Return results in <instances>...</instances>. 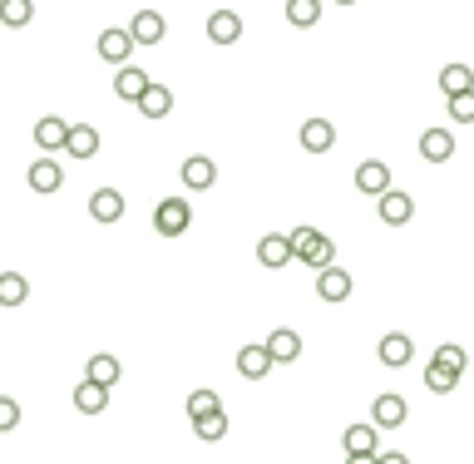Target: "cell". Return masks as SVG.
I'll return each instance as SVG.
<instances>
[{"instance_id": "obj_1", "label": "cell", "mask_w": 474, "mask_h": 464, "mask_svg": "<svg viewBox=\"0 0 474 464\" xmlns=\"http://www.w3.org/2000/svg\"><path fill=\"white\" fill-rule=\"evenodd\" d=\"M291 258H301L311 272H321V267L336 262V242L326 237V232H316V227H297L291 232Z\"/></svg>"}, {"instance_id": "obj_2", "label": "cell", "mask_w": 474, "mask_h": 464, "mask_svg": "<svg viewBox=\"0 0 474 464\" xmlns=\"http://www.w3.org/2000/svg\"><path fill=\"white\" fill-rule=\"evenodd\" d=\"M193 223V203L188 198H163L153 207V232L158 237H184Z\"/></svg>"}, {"instance_id": "obj_3", "label": "cell", "mask_w": 474, "mask_h": 464, "mask_svg": "<svg viewBox=\"0 0 474 464\" xmlns=\"http://www.w3.org/2000/svg\"><path fill=\"white\" fill-rule=\"evenodd\" d=\"M351 287H356V282H351V277H346L336 262L316 272V297H321V301H332V307H336V301H346V297H351Z\"/></svg>"}, {"instance_id": "obj_4", "label": "cell", "mask_w": 474, "mask_h": 464, "mask_svg": "<svg viewBox=\"0 0 474 464\" xmlns=\"http://www.w3.org/2000/svg\"><path fill=\"white\" fill-rule=\"evenodd\" d=\"M385 188H391V163H381V158H366V163H356V193H371V198H381Z\"/></svg>"}, {"instance_id": "obj_5", "label": "cell", "mask_w": 474, "mask_h": 464, "mask_svg": "<svg viewBox=\"0 0 474 464\" xmlns=\"http://www.w3.org/2000/svg\"><path fill=\"white\" fill-rule=\"evenodd\" d=\"M410 217H416V203H410V193L385 188V193H381V223H385V227H406Z\"/></svg>"}, {"instance_id": "obj_6", "label": "cell", "mask_w": 474, "mask_h": 464, "mask_svg": "<svg viewBox=\"0 0 474 464\" xmlns=\"http://www.w3.org/2000/svg\"><path fill=\"white\" fill-rule=\"evenodd\" d=\"M26 183H30L35 193H59V183H65V168H59L50 153H40V158H35V163H30Z\"/></svg>"}, {"instance_id": "obj_7", "label": "cell", "mask_w": 474, "mask_h": 464, "mask_svg": "<svg viewBox=\"0 0 474 464\" xmlns=\"http://www.w3.org/2000/svg\"><path fill=\"white\" fill-rule=\"evenodd\" d=\"M375 356H381V365H391V371H400V365H410V356H416V341H410L406 332H391V336H381Z\"/></svg>"}, {"instance_id": "obj_8", "label": "cell", "mask_w": 474, "mask_h": 464, "mask_svg": "<svg viewBox=\"0 0 474 464\" xmlns=\"http://www.w3.org/2000/svg\"><path fill=\"white\" fill-rule=\"evenodd\" d=\"M420 158L425 163H449V158H455V133L449 129H425L420 133Z\"/></svg>"}, {"instance_id": "obj_9", "label": "cell", "mask_w": 474, "mask_h": 464, "mask_svg": "<svg viewBox=\"0 0 474 464\" xmlns=\"http://www.w3.org/2000/svg\"><path fill=\"white\" fill-rule=\"evenodd\" d=\"M133 45H139V40H133V30H104L100 35V59H109V65H129V55H133Z\"/></svg>"}, {"instance_id": "obj_10", "label": "cell", "mask_w": 474, "mask_h": 464, "mask_svg": "<svg viewBox=\"0 0 474 464\" xmlns=\"http://www.w3.org/2000/svg\"><path fill=\"white\" fill-rule=\"evenodd\" d=\"M208 40L213 45H237L242 40V16L237 10H213L208 16Z\"/></svg>"}, {"instance_id": "obj_11", "label": "cell", "mask_w": 474, "mask_h": 464, "mask_svg": "<svg viewBox=\"0 0 474 464\" xmlns=\"http://www.w3.org/2000/svg\"><path fill=\"white\" fill-rule=\"evenodd\" d=\"M301 149H307V153L336 149V124H332V119H307V124H301Z\"/></svg>"}, {"instance_id": "obj_12", "label": "cell", "mask_w": 474, "mask_h": 464, "mask_svg": "<svg viewBox=\"0 0 474 464\" xmlns=\"http://www.w3.org/2000/svg\"><path fill=\"white\" fill-rule=\"evenodd\" d=\"M90 217H94V223H119V217H124V193H119V188H94Z\"/></svg>"}, {"instance_id": "obj_13", "label": "cell", "mask_w": 474, "mask_h": 464, "mask_svg": "<svg viewBox=\"0 0 474 464\" xmlns=\"http://www.w3.org/2000/svg\"><path fill=\"white\" fill-rule=\"evenodd\" d=\"M213 183H217V163H213V158H203V153H193L188 163H184V188L208 193Z\"/></svg>"}, {"instance_id": "obj_14", "label": "cell", "mask_w": 474, "mask_h": 464, "mask_svg": "<svg viewBox=\"0 0 474 464\" xmlns=\"http://www.w3.org/2000/svg\"><path fill=\"white\" fill-rule=\"evenodd\" d=\"M139 114L143 119H168L174 114V90H168V84H149V90L139 94Z\"/></svg>"}, {"instance_id": "obj_15", "label": "cell", "mask_w": 474, "mask_h": 464, "mask_svg": "<svg viewBox=\"0 0 474 464\" xmlns=\"http://www.w3.org/2000/svg\"><path fill=\"white\" fill-rule=\"evenodd\" d=\"M406 420H410L406 395H375V425H381V430H400Z\"/></svg>"}, {"instance_id": "obj_16", "label": "cell", "mask_w": 474, "mask_h": 464, "mask_svg": "<svg viewBox=\"0 0 474 464\" xmlns=\"http://www.w3.org/2000/svg\"><path fill=\"white\" fill-rule=\"evenodd\" d=\"M65 139H69V124H65L59 114H45L40 124H35V143H40V153L65 149Z\"/></svg>"}, {"instance_id": "obj_17", "label": "cell", "mask_w": 474, "mask_h": 464, "mask_svg": "<svg viewBox=\"0 0 474 464\" xmlns=\"http://www.w3.org/2000/svg\"><path fill=\"white\" fill-rule=\"evenodd\" d=\"M104 406H109V385H100V381H84L75 385V410L79 415H104Z\"/></svg>"}, {"instance_id": "obj_18", "label": "cell", "mask_w": 474, "mask_h": 464, "mask_svg": "<svg viewBox=\"0 0 474 464\" xmlns=\"http://www.w3.org/2000/svg\"><path fill=\"white\" fill-rule=\"evenodd\" d=\"M65 153L69 158H94L100 153V129H90V124H69V139H65Z\"/></svg>"}, {"instance_id": "obj_19", "label": "cell", "mask_w": 474, "mask_h": 464, "mask_svg": "<svg viewBox=\"0 0 474 464\" xmlns=\"http://www.w3.org/2000/svg\"><path fill=\"white\" fill-rule=\"evenodd\" d=\"M262 346L272 351V361H277V365H291V361L301 356V336H297V332H287V326H277V332L267 336Z\"/></svg>"}, {"instance_id": "obj_20", "label": "cell", "mask_w": 474, "mask_h": 464, "mask_svg": "<svg viewBox=\"0 0 474 464\" xmlns=\"http://www.w3.org/2000/svg\"><path fill=\"white\" fill-rule=\"evenodd\" d=\"M129 30H133V40H139V45H158V40L168 35V20L158 16V10H139Z\"/></svg>"}, {"instance_id": "obj_21", "label": "cell", "mask_w": 474, "mask_h": 464, "mask_svg": "<svg viewBox=\"0 0 474 464\" xmlns=\"http://www.w3.org/2000/svg\"><path fill=\"white\" fill-rule=\"evenodd\" d=\"M149 75H143V69L139 65H119V79H114V94H119V100H129V104H139V94L143 90H149Z\"/></svg>"}, {"instance_id": "obj_22", "label": "cell", "mask_w": 474, "mask_h": 464, "mask_svg": "<svg viewBox=\"0 0 474 464\" xmlns=\"http://www.w3.org/2000/svg\"><path fill=\"white\" fill-rule=\"evenodd\" d=\"M272 365H277V361H272V351H267V346H242V351H237V371L248 375V381H262Z\"/></svg>"}, {"instance_id": "obj_23", "label": "cell", "mask_w": 474, "mask_h": 464, "mask_svg": "<svg viewBox=\"0 0 474 464\" xmlns=\"http://www.w3.org/2000/svg\"><path fill=\"white\" fill-rule=\"evenodd\" d=\"M258 262L262 267H287L291 262V237H282V232H267V237L258 242Z\"/></svg>"}, {"instance_id": "obj_24", "label": "cell", "mask_w": 474, "mask_h": 464, "mask_svg": "<svg viewBox=\"0 0 474 464\" xmlns=\"http://www.w3.org/2000/svg\"><path fill=\"white\" fill-rule=\"evenodd\" d=\"M84 375L100 385H119V375H124V365H119L109 351H100V356H90V365H84Z\"/></svg>"}, {"instance_id": "obj_25", "label": "cell", "mask_w": 474, "mask_h": 464, "mask_svg": "<svg viewBox=\"0 0 474 464\" xmlns=\"http://www.w3.org/2000/svg\"><path fill=\"white\" fill-rule=\"evenodd\" d=\"M30 20H35V0H0V26L26 30Z\"/></svg>"}, {"instance_id": "obj_26", "label": "cell", "mask_w": 474, "mask_h": 464, "mask_svg": "<svg viewBox=\"0 0 474 464\" xmlns=\"http://www.w3.org/2000/svg\"><path fill=\"white\" fill-rule=\"evenodd\" d=\"M342 439H346V455H375V449H381V439H375V425H351Z\"/></svg>"}, {"instance_id": "obj_27", "label": "cell", "mask_w": 474, "mask_h": 464, "mask_svg": "<svg viewBox=\"0 0 474 464\" xmlns=\"http://www.w3.org/2000/svg\"><path fill=\"white\" fill-rule=\"evenodd\" d=\"M30 282L20 272H0V307H26Z\"/></svg>"}, {"instance_id": "obj_28", "label": "cell", "mask_w": 474, "mask_h": 464, "mask_svg": "<svg viewBox=\"0 0 474 464\" xmlns=\"http://www.w3.org/2000/svg\"><path fill=\"white\" fill-rule=\"evenodd\" d=\"M455 385H459V375L449 371V365H440V361L425 365V390H430V395H449Z\"/></svg>"}, {"instance_id": "obj_29", "label": "cell", "mask_w": 474, "mask_h": 464, "mask_svg": "<svg viewBox=\"0 0 474 464\" xmlns=\"http://www.w3.org/2000/svg\"><path fill=\"white\" fill-rule=\"evenodd\" d=\"M287 20L297 30H311L321 20V0H287Z\"/></svg>"}, {"instance_id": "obj_30", "label": "cell", "mask_w": 474, "mask_h": 464, "mask_svg": "<svg viewBox=\"0 0 474 464\" xmlns=\"http://www.w3.org/2000/svg\"><path fill=\"white\" fill-rule=\"evenodd\" d=\"M440 90H445V100L459 94V90H474V69L469 65H445L440 69Z\"/></svg>"}, {"instance_id": "obj_31", "label": "cell", "mask_w": 474, "mask_h": 464, "mask_svg": "<svg viewBox=\"0 0 474 464\" xmlns=\"http://www.w3.org/2000/svg\"><path fill=\"white\" fill-rule=\"evenodd\" d=\"M193 430H198V439H203V445H217V439L227 435V415H223V410L198 415V420H193Z\"/></svg>"}, {"instance_id": "obj_32", "label": "cell", "mask_w": 474, "mask_h": 464, "mask_svg": "<svg viewBox=\"0 0 474 464\" xmlns=\"http://www.w3.org/2000/svg\"><path fill=\"white\" fill-rule=\"evenodd\" d=\"M449 119H455V124H474V90L449 94Z\"/></svg>"}, {"instance_id": "obj_33", "label": "cell", "mask_w": 474, "mask_h": 464, "mask_svg": "<svg viewBox=\"0 0 474 464\" xmlns=\"http://www.w3.org/2000/svg\"><path fill=\"white\" fill-rule=\"evenodd\" d=\"M435 361H440V365H449V371H455V375H465V371H469V356H465V346H455V341L435 351Z\"/></svg>"}, {"instance_id": "obj_34", "label": "cell", "mask_w": 474, "mask_h": 464, "mask_svg": "<svg viewBox=\"0 0 474 464\" xmlns=\"http://www.w3.org/2000/svg\"><path fill=\"white\" fill-rule=\"evenodd\" d=\"M213 410H223L213 390H193V395H188V420H198V415H213Z\"/></svg>"}, {"instance_id": "obj_35", "label": "cell", "mask_w": 474, "mask_h": 464, "mask_svg": "<svg viewBox=\"0 0 474 464\" xmlns=\"http://www.w3.org/2000/svg\"><path fill=\"white\" fill-rule=\"evenodd\" d=\"M16 425H20V400L0 395V435H10Z\"/></svg>"}, {"instance_id": "obj_36", "label": "cell", "mask_w": 474, "mask_h": 464, "mask_svg": "<svg viewBox=\"0 0 474 464\" xmlns=\"http://www.w3.org/2000/svg\"><path fill=\"white\" fill-rule=\"evenodd\" d=\"M381 455V449H375ZM375 455H346V464H375Z\"/></svg>"}, {"instance_id": "obj_37", "label": "cell", "mask_w": 474, "mask_h": 464, "mask_svg": "<svg viewBox=\"0 0 474 464\" xmlns=\"http://www.w3.org/2000/svg\"><path fill=\"white\" fill-rule=\"evenodd\" d=\"M375 464H410L406 455H375Z\"/></svg>"}, {"instance_id": "obj_38", "label": "cell", "mask_w": 474, "mask_h": 464, "mask_svg": "<svg viewBox=\"0 0 474 464\" xmlns=\"http://www.w3.org/2000/svg\"><path fill=\"white\" fill-rule=\"evenodd\" d=\"M336 5H356V0H336Z\"/></svg>"}, {"instance_id": "obj_39", "label": "cell", "mask_w": 474, "mask_h": 464, "mask_svg": "<svg viewBox=\"0 0 474 464\" xmlns=\"http://www.w3.org/2000/svg\"><path fill=\"white\" fill-rule=\"evenodd\" d=\"M469 361H474V356H469Z\"/></svg>"}]
</instances>
